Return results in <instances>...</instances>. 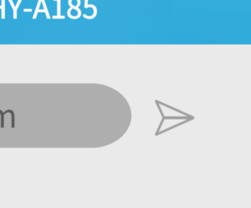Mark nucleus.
<instances>
[{
    "mask_svg": "<svg viewBox=\"0 0 251 208\" xmlns=\"http://www.w3.org/2000/svg\"><path fill=\"white\" fill-rule=\"evenodd\" d=\"M9 113H11V116H12V128H15V114L12 110H10Z\"/></svg>",
    "mask_w": 251,
    "mask_h": 208,
    "instance_id": "obj_1",
    "label": "nucleus"
},
{
    "mask_svg": "<svg viewBox=\"0 0 251 208\" xmlns=\"http://www.w3.org/2000/svg\"><path fill=\"white\" fill-rule=\"evenodd\" d=\"M0 115H1V128H4V113L0 110Z\"/></svg>",
    "mask_w": 251,
    "mask_h": 208,
    "instance_id": "obj_2",
    "label": "nucleus"
}]
</instances>
